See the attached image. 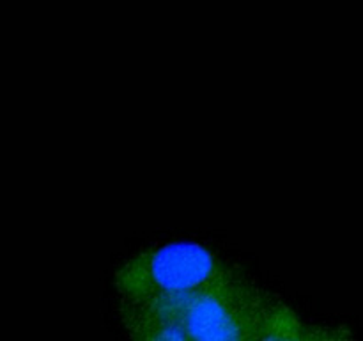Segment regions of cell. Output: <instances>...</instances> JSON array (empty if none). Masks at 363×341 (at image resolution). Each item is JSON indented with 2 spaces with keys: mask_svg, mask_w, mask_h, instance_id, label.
<instances>
[{
  "mask_svg": "<svg viewBox=\"0 0 363 341\" xmlns=\"http://www.w3.org/2000/svg\"><path fill=\"white\" fill-rule=\"evenodd\" d=\"M234 269L229 259L199 242H165L140 249L124 259L113 274V290L117 301L197 291Z\"/></svg>",
  "mask_w": 363,
  "mask_h": 341,
  "instance_id": "6da1fadb",
  "label": "cell"
},
{
  "mask_svg": "<svg viewBox=\"0 0 363 341\" xmlns=\"http://www.w3.org/2000/svg\"><path fill=\"white\" fill-rule=\"evenodd\" d=\"M333 341H354V337L351 336L350 332H347L346 329H342V327H339V332H337L335 340Z\"/></svg>",
  "mask_w": 363,
  "mask_h": 341,
  "instance_id": "277c9868",
  "label": "cell"
},
{
  "mask_svg": "<svg viewBox=\"0 0 363 341\" xmlns=\"http://www.w3.org/2000/svg\"><path fill=\"white\" fill-rule=\"evenodd\" d=\"M269 297L236 266L208 288L190 291L176 325L191 341H254Z\"/></svg>",
  "mask_w": 363,
  "mask_h": 341,
  "instance_id": "7a4b0ae2",
  "label": "cell"
},
{
  "mask_svg": "<svg viewBox=\"0 0 363 341\" xmlns=\"http://www.w3.org/2000/svg\"><path fill=\"white\" fill-rule=\"evenodd\" d=\"M130 341H191L183 327L163 320L149 318L130 309H117Z\"/></svg>",
  "mask_w": 363,
  "mask_h": 341,
  "instance_id": "3957f363",
  "label": "cell"
}]
</instances>
